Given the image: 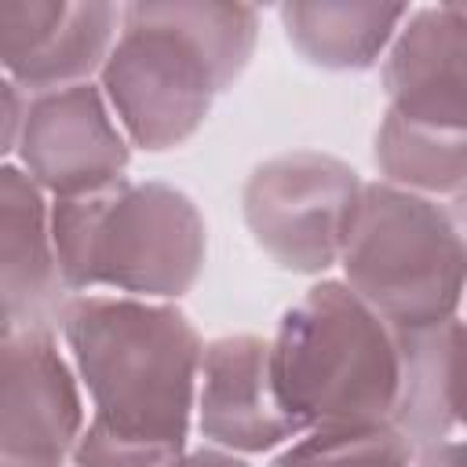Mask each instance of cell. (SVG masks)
Wrapping results in <instances>:
<instances>
[{
    "mask_svg": "<svg viewBox=\"0 0 467 467\" xmlns=\"http://www.w3.org/2000/svg\"><path fill=\"white\" fill-rule=\"evenodd\" d=\"M91 398L77 467H175L190 449L204 339L164 299L73 296L58 325Z\"/></svg>",
    "mask_w": 467,
    "mask_h": 467,
    "instance_id": "1",
    "label": "cell"
},
{
    "mask_svg": "<svg viewBox=\"0 0 467 467\" xmlns=\"http://www.w3.org/2000/svg\"><path fill=\"white\" fill-rule=\"evenodd\" d=\"M255 40L252 4L135 0L124 4L99 88L131 146L164 153L201 131L212 102L248 69Z\"/></svg>",
    "mask_w": 467,
    "mask_h": 467,
    "instance_id": "2",
    "label": "cell"
},
{
    "mask_svg": "<svg viewBox=\"0 0 467 467\" xmlns=\"http://www.w3.org/2000/svg\"><path fill=\"white\" fill-rule=\"evenodd\" d=\"M51 237L73 296H186L208 255V226L197 201L171 182L120 179L95 193L51 201Z\"/></svg>",
    "mask_w": 467,
    "mask_h": 467,
    "instance_id": "3",
    "label": "cell"
},
{
    "mask_svg": "<svg viewBox=\"0 0 467 467\" xmlns=\"http://www.w3.org/2000/svg\"><path fill=\"white\" fill-rule=\"evenodd\" d=\"M274 379L288 412L310 427L390 423L401 405V332L347 281L321 277L274 332Z\"/></svg>",
    "mask_w": 467,
    "mask_h": 467,
    "instance_id": "4",
    "label": "cell"
},
{
    "mask_svg": "<svg viewBox=\"0 0 467 467\" xmlns=\"http://www.w3.org/2000/svg\"><path fill=\"white\" fill-rule=\"evenodd\" d=\"M343 281L394 328H434L467 299V241L434 197L365 182L343 241Z\"/></svg>",
    "mask_w": 467,
    "mask_h": 467,
    "instance_id": "5",
    "label": "cell"
},
{
    "mask_svg": "<svg viewBox=\"0 0 467 467\" xmlns=\"http://www.w3.org/2000/svg\"><path fill=\"white\" fill-rule=\"evenodd\" d=\"M365 179L321 150H288L252 168L241 215L252 241L292 274H328L339 255Z\"/></svg>",
    "mask_w": 467,
    "mask_h": 467,
    "instance_id": "6",
    "label": "cell"
},
{
    "mask_svg": "<svg viewBox=\"0 0 467 467\" xmlns=\"http://www.w3.org/2000/svg\"><path fill=\"white\" fill-rule=\"evenodd\" d=\"M15 157L18 168L58 201L120 182L131 161V139L99 84H73L29 95Z\"/></svg>",
    "mask_w": 467,
    "mask_h": 467,
    "instance_id": "7",
    "label": "cell"
},
{
    "mask_svg": "<svg viewBox=\"0 0 467 467\" xmlns=\"http://www.w3.org/2000/svg\"><path fill=\"white\" fill-rule=\"evenodd\" d=\"M80 376L51 328L4 332L0 467H62L88 427Z\"/></svg>",
    "mask_w": 467,
    "mask_h": 467,
    "instance_id": "8",
    "label": "cell"
},
{
    "mask_svg": "<svg viewBox=\"0 0 467 467\" xmlns=\"http://www.w3.org/2000/svg\"><path fill=\"white\" fill-rule=\"evenodd\" d=\"M124 7L106 0H7L0 4L4 77L26 95L91 84L102 73Z\"/></svg>",
    "mask_w": 467,
    "mask_h": 467,
    "instance_id": "9",
    "label": "cell"
},
{
    "mask_svg": "<svg viewBox=\"0 0 467 467\" xmlns=\"http://www.w3.org/2000/svg\"><path fill=\"white\" fill-rule=\"evenodd\" d=\"M197 431L226 452H270L303 434L274 379V343L234 332L204 343L197 383Z\"/></svg>",
    "mask_w": 467,
    "mask_h": 467,
    "instance_id": "10",
    "label": "cell"
},
{
    "mask_svg": "<svg viewBox=\"0 0 467 467\" xmlns=\"http://www.w3.org/2000/svg\"><path fill=\"white\" fill-rule=\"evenodd\" d=\"M387 113L405 124L467 135V11L416 7L383 55Z\"/></svg>",
    "mask_w": 467,
    "mask_h": 467,
    "instance_id": "11",
    "label": "cell"
},
{
    "mask_svg": "<svg viewBox=\"0 0 467 467\" xmlns=\"http://www.w3.org/2000/svg\"><path fill=\"white\" fill-rule=\"evenodd\" d=\"M0 292L4 332H58L73 299L51 237V201L11 161L0 168Z\"/></svg>",
    "mask_w": 467,
    "mask_h": 467,
    "instance_id": "12",
    "label": "cell"
},
{
    "mask_svg": "<svg viewBox=\"0 0 467 467\" xmlns=\"http://www.w3.org/2000/svg\"><path fill=\"white\" fill-rule=\"evenodd\" d=\"M288 44L317 69L361 73L372 69L394 44L405 4H350V0H292L277 7Z\"/></svg>",
    "mask_w": 467,
    "mask_h": 467,
    "instance_id": "13",
    "label": "cell"
},
{
    "mask_svg": "<svg viewBox=\"0 0 467 467\" xmlns=\"http://www.w3.org/2000/svg\"><path fill=\"white\" fill-rule=\"evenodd\" d=\"M456 321L434 328H398L401 332V358H405V383L394 427L412 441V449L438 445L452 434L449 412V368H452V336Z\"/></svg>",
    "mask_w": 467,
    "mask_h": 467,
    "instance_id": "14",
    "label": "cell"
},
{
    "mask_svg": "<svg viewBox=\"0 0 467 467\" xmlns=\"http://www.w3.org/2000/svg\"><path fill=\"white\" fill-rule=\"evenodd\" d=\"M379 179L423 197L460 193L467 186V135L431 131L383 109L372 146Z\"/></svg>",
    "mask_w": 467,
    "mask_h": 467,
    "instance_id": "15",
    "label": "cell"
},
{
    "mask_svg": "<svg viewBox=\"0 0 467 467\" xmlns=\"http://www.w3.org/2000/svg\"><path fill=\"white\" fill-rule=\"evenodd\" d=\"M412 441L390 423L310 427L288 441L270 467H412Z\"/></svg>",
    "mask_w": 467,
    "mask_h": 467,
    "instance_id": "16",
    "label": "cell"
},
{
    "mask_svg": "<svg viewBox=\"0 0 467 467\" xmlns=\"http://www.w3.org/2000/svg\"><path fill=\"white\" fill-rule=\"evenodd\" d=\"M449 412H452V423L467 431V325H463V317L456 321V336H452V368H449Z\"/></svg>",
    "mask_w": 467,
    "mask_h": 467,
    "instance_id": "17",
    "label": "cell"
},
{
    "mask_svg": "<svg viewBox=\"0 0 467 467\" xmlns=\"http://www.w3.org/2000/svg\"><path fill=\"white\" fill-rule=\"evenodd\" d=\"M26 109H29V95L15 80L4 77V139H0L4 157H11L18 150V139L26 128Z\"/></svg>",
    "mask_w": 467,
    "mask_h": 467,
    "instance_id": "18",
    "label": "cell"
},
{
    "mask_svg": "<svg viewBox=\"0 0 467 467\" xmlns=\"http://www.w3.org/2000/svg\"><path fill=\"white\" fill-rule=\"evenodd\" d=\"M412 467H467V441H438L416 452Z\"/></svg>",
    "mask_w": 467,
    "mask_h": 467,
    "instance_id": "19",
    "label": "cell"
},
{
    "mask_svg": "<svg viewBox=\"0 0 467 467\" xmlns=\"http://www.w3.org/2000/svg\"><path fill=\"white\" fill-rule=\"evenodd\" d=\"M175 467H252V463L241 460L237 452H226V449L208 445V449H193V452H186Z\"/></svg>",
    "mask_w": 467,
    "mask_h": 467,
    "instance_id": "20",
    "label": "cell"
},
{
    "mask_svg": "<svg viewBox=\"0 0 467 467\" xmlns=\"http://www.w3.org/2000/svg\"><path fill=\"white\" fill-rule=\"evenodd\" d=\"M452 219H456V226H460V234H463V241H467V186L452 197Z\"/></svg>",
    "mask_w": 467,
    "mask_h": 467,
    "instance_id": "21",
    "label": "cell"
},
{
    "mask_svg": "<svg viewBox=\"0 0 467 467\" xmlns=\"http://www.w3.org/2000/svg\"><path fill=\"white\" fill-rule=\"evenodd\" d=\"M463 325H467V317H463Z\"/></svg>",
    "mask_w": 467,
    "mask_h": 467,
    "instance_id": "22",
    "label": "cell"
}]
</instances>
